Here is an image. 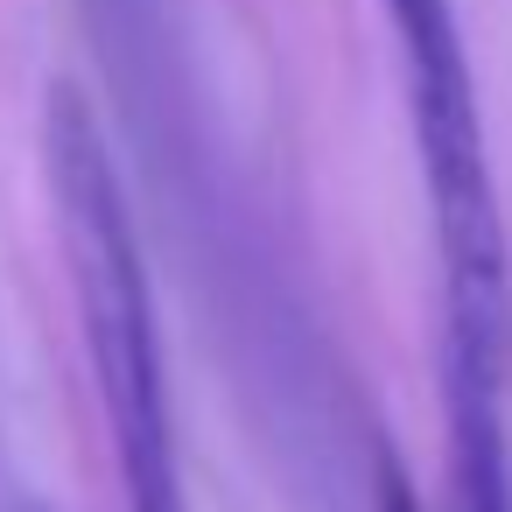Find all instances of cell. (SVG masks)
<instances>
[{
    "mask_svg": "<svg viewBox=\"0 0 512 512\" xmlns=\"http://www.w3.org/2000/svg\"><path fill=\"white\" fill-rule=\"evenodd\" d=\"M43 169H50V197H57V225H64L85 365H92V386H99V407H106L113 449H120L127 512H190L148 260L134 239L120 169L106 155V127L71 85L43 92Z\"/></svg>",
    "mask_w": 512,
    "mask_h": 512,
    "instance_id": "cell-1",
    "label": "cell"
},
{
    "mask_svg": "<svg viewBox=\"0 0 512 512\" xmlns=\"http://www.w3.org/2000/svg\"><path fill=\"white\" fill-rule=\"evenodd\" d=\"M414 92V148L442 260V386L512 400V239L491 190L456 0H386Z\"/></svg>",
    "mask_w": 512,
    "mask_h": 512,
    "instance_id": "cell-2",
    "label": "cell"
},
{
    "mask_svg": "<svg viewBox=\"0 0 512 512\" xmlns=\"http://www.w3.org/2000/svg\"><path fill=\"white\" fill-rule=\"evenodd\" d=\"M449 400V512H512V407L505 393L442 386Z\"/></svg>",
    "mask_w": 512,
    "mask_h": 512,
    "instance_id": "cell-3",
    "label": "cell"
},
{
    "mask_svg": "<svg viewBox=\"0 0 512 512\" xmlns=\"http://www.w3.org/2000/svg\"><path fill=\"white\" fill-rule=\"evenodd\" d=\"M372 512H421V491H414V477L400 470L393 449L372 456Z\"/></svg>",
    "mask_w": 512,
    "mask_h": 512,
    "instance_id": "cell-4",
    "label": "cell"
}]
</instances>
